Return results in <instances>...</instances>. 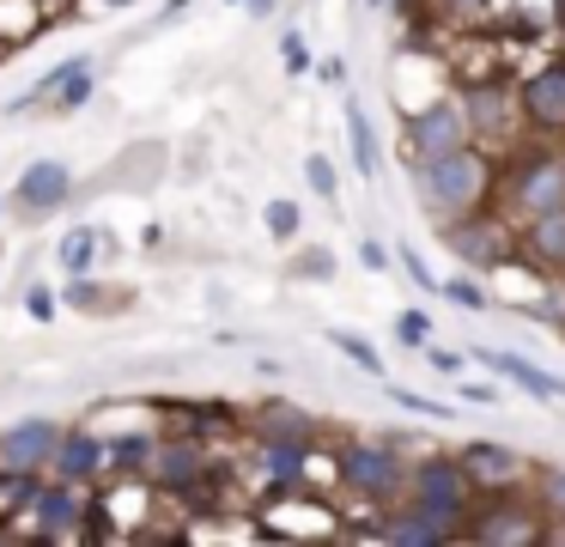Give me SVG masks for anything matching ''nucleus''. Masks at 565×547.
Instances as JSON below:
<instances>
[{
  "mask_svg": "<svg viewBox=\"0 0 565 547\" xmlns=\"http://www.w3.org/2000/svg\"><path fill=\"white\" fill-rule=\"evenodd\" d=\"M390 401H395L402 413H419V420H456L450 401H438V396H414V389H402V383H390Z\"/></svg>",
  "mask_w": 565,
  "mask_h": 547,
  "instance_id": "28",
  "label": "nucleus"
},
{
  "mask_svg": "<svg viewBox=\"0 0 565 547\" xmlns=\"http://www.w3.org/2000/svg\"><path fill=\"white\" fill-rule=\"evenodd\" d=\"M310 450L298 438H256V481L268 486V498H286L310 481Z\"/></svg>",
  "mask_w": 565,
  "mask_h": 547,
  "instance_id": "15",
  "label": "nucleus"
},
{
  "mask_svg": "<svg viewBox=\"0 0 565 547\" xmlns=\"http://www.w3.org/2000/svg\"><path fill=\"white\" fill-rule=\"evenodd\" d=\"M516 255H523L529 267H541L547 280H565V207H553V213L523 219V238H516Z\"/></svg>",
  "mask_w": 565,
  "mask_h": 547,
  "instance_id": "18",
  "label": "nucleus"
},
{
  "mask_svg": "<svg viewBox=\"0 0 565 547\" xmlns=\"http://www.w3.org/2000/svg\"><path fill=\"white\" fill-rule=\"evenodd\" d=\"M55 311H62V292H50L38 280V286H25V316L31 323H55Z\"/></svg>",
  "mask_w": 565,
  "mask_h": 547,
  "instance_id": "34",
  "label": "nucleus"
},
{
  "mask_svg": "<svg viewBox=\"0 0 565 547\" xmlns=\"http://www.w3.org/2000/svg\"><path fill=\"white\" fill-rule=\"evenodd\" d=\"M38 493H43V474H0V529L13 517H31Z\"/></svg>",
  "mask_w": 565,
  "mask_h": 547,
  "instance_id": "24",
  "label": "nucleus"
},
{
  "mask_svg": "<svg viewBox=\"0 0 565 547\" xmlns=\"http://www.w3.org/2000/svg\"><path fill=\"white\" fill-rule=\"evenodd\" d=\"M7 201H13L25 219L62 213V207L74 201V170H67L62 158H31V165L19 170V182H13V194H7Z\"/></svg>",
  "mask_w": 565,
  "mask_h": 547,
  "instance_id": "12",
  "label": "nucleus"
},
{
  "mask_svg": "<svg viewBox=\"0 0 565 547\" xmlns=\"http://www.w3.org/2000/svg\"><path fill=\"white\" fill-rule=\"evenodd\" d=\"M55 444H62V420H50V413L0 425V474H50Z\"/></svg>",
  "mask_w": 565,
  "mask_h": 547,
  "instance_id": "10",
  "label": "nucleus"
},
{
  "mask_svg": "<svg viewBox=\"0 0 565 547\" xmlns=\"http://www.w3.org/2000/svg\"><path fill=\"white\" fill-rule=\"evenodd\" d=\"M402 505H414L419 517H431L450 541H462V523L468 511H475V481H468L462 456H444V450H431V456H419L414 469H407V493Z\"/></svg>",
  "mask_w": 565,
  "mask_h": 547,
  "instance_id": "3",
  "label": "nucleus"
},
{
  "mask_svg": "<svg viewBox=\"0 0 565 547\" xmlns=\"http://www.w3.org/2000/svg\"><path fill=\"white\" fill-rule=\"evenodd\" d=\"M55 481H74V486H98L110 474V438L92 432V425H62V444L50 456Z\"/></svg>",
  "mask_w": 565,
  "mask_h": 547,
  "instance_id": "13",
  "label": "nucleus"
},
{
  "mask_svg": "<svg viewBox=\"0 0 565 547\" xmlns=\"http://www.w3.org/2000/svg\"><path fill=\"white\" fill-rule=\"evenodd\" d=\"M98 255H104V231L98 225H74L62 243H55V267H62V274H92Z\"/></svg>",
  "mask_w": 565,
  "mask_h": 547,
  "instance_id": "22",
  "label": "nucleus"
},
{
  "mask_svg": "<svg viewBox=\"0 0 565 547\" xmlns=\"http://www.w3.org/2000/svg\"><path fill=\"white\" fill-rule=\"evenodd\" d=\"M395 340H402V347H414V353H426L431 316H426V311H402V316H395Z\"/></svg>",
  "mask_w": 565,
  "mask_h": 547,
  "instance_id": "32",
  "label": "nucleus"
},
{
  "mask_svg": "<svg viewBox=\"0 0 565 547\" xmlns=\"http://www.w3.org/2000/svg\"><path fill=\"white\" fill-rule=\"evenodd\" d=\"M305 182L322 194V201H334V189H341V177H334V165H329L322 152H310V158H305Z\"/></svg>",
  "mask_w": 565,
  "mask_h": 547,
  "instance_id": "35",
  "label": "nucleus"
},
{
  "mask_svg": "<svg viewBox=\"0 0 565 547\" xmlns=\"http://www.w3.org/2000/svg\"><path fill=\"white\" fill-rule=\"evenodd\" d=\"M292 274L298 280H334V250H322V243H317V250H298L292 255Z\"/></svg>",
  "mask_w": 565,
  "mask_h": 547,
  "instance_id": "33",
  "label": "nucleus"
},
{
  "mask_svg": "<svg viewBox=\"0 0 565 547\" xmlns=\"http://www.w3.org/2000/svg\"><path fill=\"white\" fill-rule=\"evenodd\" d=\"M377 535H383V541H395V547H438V541H450L438 523L419 517L414 505H402V498H395V505L377 517Z\"/></svg>",
  "mask_w": 565,
  "mask_h": 547,
  "instance_id": "19",
  "label": "nucleus"
},
{
  "mask_svg": "<svg viewBox=\"0 0 565 547\" xmlns=\"http://www.w3.org/2000/svg\"><path fill=\"white\" fill-rule=\"evenodd\" d=\"M462 401H499V389L492 383H462Z\"/></svg>",
  "mask_w": 565,
  "mask_h": 547,
  "instance_id": "41",
  "label": "nucleus"
},
{
  "mask_svg": "<svg viewBox=\"0 0 565 547\" xmlns=\"http://www.w3.org/2000/svg\"><path fill=\"white\" fill-rule=\"evenodd\" d=\"M492 12V0H438V19L456 24V31H468V24H480Z\"/></svg>",
  "mask_w": 565,
  "mask_h": 547,
  "instance_id": "31",
  "label": "nucleus"
},
{
  "mask_svg": "<svg viewBox=\"0 0 565 547\" xmlns=\"http://www.w3.org/2000/svg\"><path fill=\"white\" fill-rule=\"evenodd\" d=\"M371 7H383V0H371Z\"/></svg>",
  "mask_w": 565,
  "mask_h": 547,
  "instance_id": "48",
  "label": "nucleus"
},
{
  "mask_svg": "<svg viewBox=\"0 0 565 547\" xmlns=\"http://www.w3.org/2000/svg\"><path fill=\"white\" fill-rule=\"evenodd\" d=\"M359 262H365L371 274H390L395 250H390V243H377V238H359Z\"/></svg>",
  "mask_w": 565,
  "mask_h": 547,
  "instance_id": "38",
  "label": "nucleus"
},
{
  "mask_svg": "<svg viewBox=\"0 0 565 547\" xmlns=\"http://www.w3.org/2000/svg\"><path fill=\"white\" fill-rule=\"evenodd\" d=\"M347 152H353V170L359 177H383V146H377V128H371L365 104L359 97H347Z\"/></svg>",
  "mask_w": 565,
  "mask_h": 547,
  "instance_id": "20",
  "label": "nucleus"
},
{
  "mask_svg": "<svg viewBox=\"0 0 565 547\" xmlns=\"http://www.w3.org/2000/svg\"><path fill=\"white\" fill-rule=\"evenodd\" d=\"M438 292L450 304H462V311H492V298H487V286H480V280H468V274H456V280H438Z\"/></svg>",
  "mask_w": 565,
  "mask_h": 547,
  "instance_id": "30",
  "label": "nucleus"
},
{
  "mask_svg": "<svg viewBox=\"0 0 565 547\" xmlns=\"http://www.w3.org/2000/svg\"><path fill=\"white\" fill-rule=\"evenodd\" d=\"M395 262H402V274H407V280H414V286H426V292H438V274H431V267H426V262H419V255H414V250H395Z\"/></svg>",
  "mask_w": 565,
  "mask_h": 547,
  "instance_id": "39",
  "label": "nucleus"
},
{
  "mask_svg": "<svg viewBox=\"0 0 565 547\" xmlns=\"http://www.w3.org/2000/svg\"><path fill=\"white\" fill-rule=\"evenodd\" d=\"M329 347L341 353V359H353V365H359V371H365V377H383V353L371 347L365 335H353V328H329Z\"/></svg>",
  "mask_w": 565,
  "mask_h": 547,
  "instance_id": "26",
  "label": "nucleus"
},
{
  "mask_svg": "<svg viewBox=\"0 0 565 547\" xmlns=\"http://www.w3.org/2000/svg\"><path fill=\"white\" fill-rule=\"evenodd\" d=\"M553 19H559V31H565V0H553Z\"/></svg>",
  "mask_w": 565,
  "mask_h": 547,
  "instance_id": "44",
  "label": "nucleus"
},
{
  "mask_svg": "<svg viewBox=\"0 0 565 547\" xmlns=\"http://www.w3.org/2000/svg\"><path fill=\"white\" fill-rule=\"evenodd\" d=\"M462 109H468V128H475L480 146H504L516 128H523V109H516V92H511V73H475L462 80Z\"/></svg>",
  "mask_w": 565,
  "mask_h": 547,
  "instance_id": "6",
  "label": "nucleus"
},
{
  "mask_svg": "<svg viewBox=\"0 0 565 547\" xmlns=\"http://www.w3.org/2000/svg\"><path fill=\"white\" fill-rule=\"evenodd\" d=\"M499 194H504V213H516V219L565 207V146L559 140L511 146V158L499 165Z\"/></svg>",
  "mask_w": 565,
  "mask_h": 547,
  "instance_id": "2",
  "label": "nucleus"
},
{
  "mask_svg": "<svg viewBox=\"0 0 565 547\" xmlns=\"http://www.w3.org/2000/svg\"><path fill=\"white\" fill-rule=\"evenodd\" d=\"M535 505H541V517H547V523H559V517H565V469H541V481H535Z\"/></svg>",
  "mask_w": 565,
  "mask_h": 547,
  "instance_id": "29",
  "label": "nucleus"
},
{
  "mask_svg": "<svg viewBox=\"0 0 565 547\" xmlns=\"http://www.w3.org/2000/svg\"><path fill=\"white\" fill-rule=\"evenodd\" d=\"M444 243H450V255L468 267V274H499L504 262H511V231H504V219H492L487 207L480 213H462V225H444Z\"/></svg>",
  "mask_w": 565,
  "mask_h": 547,
  "instance_id": "9",
  "label": "nucleus"
},
{
  "mask_svg": "<svg viewBox=\"0 0 565 547\" xmlns=\"http://www.w3.org/2000/svg\"><path fill=\"white\" fill-rule=\"evenodd\" d=\"M256 438H298V444H317V420H310L305 408H292V401H274V408H262Z\"/></svg>",
  "mask_w": 565,
  "mask_h": 547,
  "instance_id": "23",
  "label": "nucleus"
},
{
  "mask_svg": "<svg viewBox=\"0 0 565 547\" xmlns=\"http://www.w3.org/2000/svg\"><path fill=\"white\" fill-rule=\"evenodd\" d=\"M104 7H135V0H104Z\"/></svg>",
  "mask_w": 565,
  "mask_h": 547,
  "instance_id": "45",
  "label": "nucleus"
},
{
  "mask_svg": "<svg viewBox=\"0 0 565 547\" xmlns=\"http://www.w3.org/2000/svg\"><path fill=\"white\" fill-rule=\"evenodd\" d=\"M152 456H159V432H122V438H110V474H116V481H147ZM110 474H104V481H110Z\"/></svg>",
  "mask_w": 565,
  "mask_h": 547,
  "instance_id": "21",
  "label": "nucleus"
},
{
  "mask_svg": "<svg viewBox=\"0 0 565 547\" xmlns=\"http://www.w3.org/2000/svg\"><path fill=\"white\" fill-rule=\"evenodd\" d=\"M475 359L487 365L499 383H516L523 396H535V401H565V377L559 371H547V365H535L529 353H511V347H475Z\"/></svg>",
  "mask_w": 565,
  "mask_h": 547,
  "instance_id": "17",
  "label": "nucleus"
},
{
  "mask_svg": "<svg viewBox=\"0 0 565 547\" xmlns=\"http://www.w3.org/2000/svg\"><path fill=\"white\" fill-rule=\"evenodd\" d=\"M547 541H565V517H559V523H547Z\"/></svg>",
  "mask_w": 565,
  "mask_h": 547,
  "instance_id": "43",
  "label": "nucleus"
},
{
  "mask_svg": "<svg viewBox=\"0 0 565 547\" xmlns=\"http://www.w3.org/2000/svg\"><path fill=\"white\" fill-rule=\"evenodd\" d=\"M407 170H414L426 207L444 213V219L480 213V207L492 201V189H499V158H492L480 140L456 146V152H444V158H419V165H407Z\"/></svg>",
  "mask_w": 565,
  "mask_h": 547,
  "instance_id": "1",
  "label": "nucleus"
},
{
  "mask_svg": "<svg viewBox=\"0 0 565 547\" xmlns=\"http://www.w3.org/2000/svg\"><path fill=\"white\" fill-rule=\"evenodd\" d=\"M244 7H249V12H256V19H268V12H274V7H280V0H244Z\"/></svg>",
  "mask_w": 565,
  "mask_h": 547,
  "instance_id": "42",
  "label": "nucleus"
},
{
  "mask_svg": "<svg viewBox=\"0 0 565 547\" xmlns=\"http://www.w3.org/2000/svg\"><path fill=\"white\" fill-rule=\"evenodd\" d=\"M232 7H244V0H232Z\"/></svg>",
  "mask_w": 565,
  "mask_h": 547,
  "instance_id": "46",
  "label": "nucleus"
},
{
  "mask_svg": "<svg viewBox=\"0 0 565 547\" xmlns=\"http://www.w3.org/2000/svg\"><path fill=\"white\" fill-rule=\"evenodd\" d=\"M86 511H92L86 486L43 474V493H38V505H31L25 541H79V535H86Z\"/></svg>",
  "mask_w": 565,
  "mask_h": 547,
  "instance_id": "8",
  "label": "nucleus"
},
{
  "mask_svg": "<svg viewBox=\"0 0 565 547\" xmlns=\"http://www.w3.org/2000/svg\"><path fill=\"white\" fill-rule=\"evenodd\" d=\"M456 456H462V469H468V481H475V493H511V486L523 481V450L499 444V438H468Z\"/></svg>",
  "mask_w": 565,
  "mask_h": 547,
  "instance_id": "16",
  "label": "nucleus"
},
{
  "mask_svg": "<svg viewBox=\"0 0 565 547\" xmlns=\"http://www.w3.org/2000/svg\"><path fill=\"white\" fill-rule=\"evenodd\" d=\"M280 61H286V73H310V49H305V36H298V31L280 36Z\"/></svg>",
  "mask_w": 565,
  "mask_h": 547,
  "instance_id": "37",
  "label": "nucleus"
},
{
  "mask_svg": "<svg viewBox=\"0 0 565 547\" xmlns=\"http://www.w3.org/2000/svg\"><path fill=\"white\" fill-rule=\"evenodd\" d=\"M426 365H431L438 377H462V353H456V347H438V340H426Z\"/></svg>",
  "mask_w": 565,
  "mask_h": 547,
  "instance_id": "36",
  "label": "nucleus"
},
{
  "mask_svg": "<svg viewBox=\"0 0 565 547\" xmlns=\"http://www.w3.org/2000/svg\"><path fill=\"white\" fill-rule=\"evenodd\" d=\"M516 109H523V128L535 140H565V55H553V61L523 73Z\"/></svg>",
  "mask_w": 565,
  "mask_h": 547,
  "instance_id": "7",
  "label": "nucleus"
},
{
  "mask_svg": "<svg viewBox=\"0 0 565 547\" xmlns=\"http://www.w3.org/2000/svg\"><path fill=\"white\" fill-rule=\"evenodd\" d=\"M62 304H74V311H110V304H128V292H110V286H98L92 274H67V292H62Z\"/></svg>",
  "mask_w": 565,
  "mask_h": 547,
  "instance_id": "25",
  "label": "nucleus"
},
{
  "mask_svg": "<svg viewBox=\"0 0 565 547\" xmlns=\"http://www.w3.org/2000/svg\"><path fill=\"white\" fill-rule=\"evenodd\" d=\"M207 474H213V456H207L201 438H159V456H152V469H147V486L183 498L189 486H201Z\"/></svg>",
  "mask_w": 565,
  "mask_h": 547,
  "instance_id": "14",
  "label": "nucleus"
},
{
  "mask_svg": "<svg viewBox=\"0 0 565 547\" xmlns=\"http://www.w3.org/2000/svg\"><path fill=\"white\" fill-rule=\"evenodd\" d=\"M468 140H475V128H468L462 97H431V104L407 109V122H402L407 165H419V158H444V152H456V146H468Z\"/></svg>",
  "mask_w": 565,
  "mask_h": 547,
  "instance_id": "5",
  "label": "nucleus"
},
{
  "mask_svg": "<svg viewBox=\"0 0 565 547\" xmlns=\"http://www.w3.org/2000/svg\"><path fill=\"white\" fill-rule=\"evenodd\" d=\"M462 535L468 541H523V547H535V541H547V523H541V505L529 511V505H516V498L492 493L487 505L468 511Z\"/></svg>",
  "mask_w": 565,
  "mask_h": 547,
  "instance_id": "11",
  "label": "nucleus"
},
{
  "mask_svg": "<svg viewBox=\"0 0 565 547\" xmlns=\"http://www.w3.org/2000/svg\"><path fill=\"white\" fill-rule=\"evenodd\" d=\"M317 80H322V85H341V80H347V61H341V55H329V61L317 67Z\"/></svg>",
  "mask_w": 565,
  "mask_h": 547,
  "instance_id": "40",
  "label": "nucleus"
},
{
  "mask_svg": "<svg viewBox=\"0 0 565 547\" xmlns=\"http://www.w3.org/2000/svg\"><path fill=\"white\" fill-rule=\"evenodd\" d=\"M334 481H341L359 505L390 511L395 498L407 493V462L390 438H347V444L334 450Z\"/></svg>",
  "mask_w": 565,
  "mask_h": 547,
  "instance_id": "4",
  "label": "nucleus"
},
{
  "mask_svg": "<svg viewBox=\"0 0 565 547\" xmlns=\"http://www.w3.org/2000/svg\"><path fill=\"white\" fill-rule=\"evenodd\" d=\"M0 207H7V194H0Z\"/></svg>",
  "mask_w": 565,
  "mask_h": 547,
  "instance_id": "47",
  "label": "nucleus"
},
{
  "mask_svg": "<svg viewBox=\"0 0 565 547\" xmlns=\"http://www.w3.org/2000/svg\"><path fill=\"white\" fill-rule=\"evenodd\" d=\"M262 219H268V238H274V243H292V238H298V225H305L298 201H286V194H274V201L262 207Z\"/></svg>",
  "mask_w": 565,
  "mask_h": 547,
  "instance_id": "27",
  "label": "nucleus"
}]
</instances>
